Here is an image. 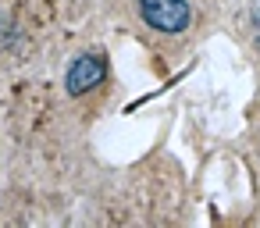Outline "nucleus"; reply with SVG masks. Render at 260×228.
<instances>
[{
	"label": "nucleus",
	"instance_id": "nucleus-3",
	"mask_svg": "<svg viewBox=\"0 0 260 228\" xmlns=\"http://www.w3.org/2000/svg\"><path fill=\"white\" fill-rule=\"evenodd\" d=\"M249 25H253V40H256V47H260V0L253 4V11H249Z\"/></svg>",
	"mask_w": 260,
	"mask_h": 228
},
{
	"label": "nucleus",
	"instance_id": "nucleus-1",
	"mask_svg": "<svg viewBox=\"0 0 260 228\" xmlns=\"http://www.w3.org/2000/svg\"><path fill=\"white\" fill-rule=\"evenodd\" d=\"M139 11L157 32H182L189 25V0H139Z\"/></svg>",
	"mask_w": 260,
	"mask_h": 228
},
{
	"label": "nucleus",
	"instance_id": "nucleus-2",
	"mask_svg": "<svg viewBox=\"0 0 260 228\" xmlns=\"http://www.w3.org/2000/svg\"><path fill=\"white\" fill-rule=\"evenodd\" d=\"M104 79H107V64H104V57H100V54H82V57H75V61H72L64 86H68V93H72V96H79V93L96 89Z\"/></svg>",
	"mask_w": 260,
	"mask_h": 228
}]
</instances>
